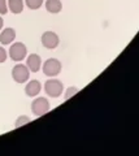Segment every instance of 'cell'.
I'll return each mask as SVG.
<instances>
[{
    "label": "cell",
    "instance_id": "cell-5",
    "mask_svg": "<svg viewBox=\"0 0 139 156\" xmlns=\"http://www.w3.org/2000/svg\"><path fill=\"white\" fill-rule=\"evenodd\" d=\"M61 72V62L57 58H48L43 65V73L48 77H55Z\"/></svg>",
    "mask_w": 139,
    "mask_h": 156
},
{
    "label": "cell",
    "instance_id": "cell-1",
    "mask_svg": "<svg viewBox=\"0 0 139 156\" xmlns=\"http://www.w3.org/2000/svg\"><path fill=\"white\" fill-rule=\"evenodd\" d=\"M44 90L47 92V95L51 96V98H59L61 94H63V90H64V86L61 83V81L59 80H48L44 83Z\"/></svg>",
    "mask_w": 139,
    "mask_h": 156
},
{
    "label": "cell",
    "instance_id": "cell-12",
    "mask_svg": "<svg viewBox=\"0 0 139 156\" xmlns=\"http://www.w3.org/2000/svg\"><path fill=\"white\" fill-rule=\"evenodd\" d=\"M25 2H26V5L30 9H38L43 4V0H25Z\"/></svg>",
    "mask_w": 139,
    "mask_h": 156
},
{
    "label": "cell",
    "instance_id": "cell-8",
    "mask_svg": "<svg viewBox=\"0 0 139 156\" xmlns=\"http://www.w3.org/2000/svg\"><path fill=\"white\" fill-rule=\"evenodd\" d=\"M42 90V85H40V82L39 81H36V80H33L30 81L29 83L26 85L25 87V92H26V95L27 96H36Z\"/></svg>",
    "mask_w": 139,
    "mask_h": 156
},
{
    "label": "cell",
    "instance_id": "cell-6",
    "mask_svg": "<svg viewBox=\"0 0 139 156\" xmlns=\"http://www.w3.org/2000/svg\"><path fill=\"white\" fill-rule=\"evenodd\" d=\"M59 43H60L59 35L54 31H46L42 35V44L46 48H48V50H54V48H56L57 46H59Z\"/></svg>",
    "mask_w": 139,
    "mask_h": 156
},
{
    "label": "cell",
    "instance_id": "cell-10",
    "mask_svg": "<svg viewBox=\"0 0 139 156\" xmlns=\"http://www.w3.org/2000/svg\"><path fill=\"white\" fill-rule=\"evenodd\" d=\"M46 9L50 13H59L63 9V4H61L60 0H47Z\"/></svg>",
    "mask_w": 139,
    "mask_h": 156
},
{
    "label": "cell",
    "instance_id": "cell-2",
    "mask_svg": "<svg viewBox=\"0 0 139 156\" xmlns=\"http://www.w3.org/2000/svg\"><path fill=\"white\" fill-rule=\"evenodd\" d=\"M12 77L17 83H25L30 77V70L29 68L23 64H17L12 69Z\"/></svg>",
    "mask_w": 139,
    "mask_h": 156
},
{
    "label": "cell",
    "instance_id": "cell-13",
    "mask_svg": "<svg viewBox=\"0 0 139 156\" xmlns=\"http://www.w3.org/2000/svg\"><path fill=\"white\" fill-rule=\"evenodd\" d=\"M30 122V119H29L27 116H20L18 119L16 120V128H20L22 125H26Z\"/></svg>",
    "mask_w": 139,
    "mask_h": 156
},
{
    "label": "cell",
    "instance_id": "cell-4",
    "mask_svg": "<svg viewBox=\"0 0 139 156\" xmlns=\"http://www.w3.org/2000/svg\"><path fill=\"white\" fill-rule=\"evenodd\" d=\"M50 101L46 98H38L31 103V111L36 116H43L50 111Z\"/></svg>",
    "mask_w": 139,
    "mask_h": 156
},
{
    "label": "cell",
    "instance_id": "cell-7",
    "mask_svg": "<svg viewBox=\"0 0 139 156\" xmlns=\"http://www.w3.org/2000/svg\"><path fill=\"white\" fill-rule=\"evenodd\" d=\"M26 66L29 68V70L30 72H38L42 66V58L39 55H36V53H31L30 56L27 57V61H26Z\"/></svg>",
    "mask_w": 139,
    "mask_h": 156
},
{
    "label": "cell",
    "instance_id": "cell-9",
    "mask_svg": "<svg viewBox=\"0 0 139 156\" xmlns=\"http://www.w3.org/2000/svg\"><path fill=\"white\" fill-rule=\"evenodd\" d=\"M14 38H16V31H14V29L7 27L2 31V34H0V43H2V44H11V43L14 41Z\"/></svg>",
    "mask_w": 139,
    "mask_h": 156
},
{
    "label": "cell",
    "instance_id": "cell-15",
    "mask_svg": "<svg viewBox=\"0 0 139 156\" xmlns=\"http://www.w3.org/2000/svg\"><path fill=\"white\" fill-rule=\"evenodd\" d=\"M7 12H8L7 2H5V0H0V14H5Z\"/></svg>",
    "mask_w": 139,
    "mask_h": 156
},
{
    "label": "cell",
    "instance_id": "cell-11",
    "mask_svg": "<svg viewBox=\"0 0 139 156\" xmlns=\"http://www.w3.org/2000/svg\"><path fill=\"white\" fill-rule=\"evenodd\" d=\"M8 7H9V11L12 13L18 14V13H21L22 9H23V2L22 0H9Z\"/></svg>",
    "mask_w": 139,
    "mask_h": 156
},
{
    "label": "cell",
    "instance_id": "cell-3",
    "mask_svg": "<svg viewBox=\"0 0 139 156\" xmlns=\"http://www.w3.org/2000/svg\"><path fill=\"white\" fill-rule=\"evenodd\" d=\"M26 53H27V50H26V46L23 43H14V44L11 46L9 48V56L13 61H22L23 58L26 57Z\"/></svg>",
    "mask_w": 139,
    "mask_h": 156
},
{
    "label": "cell",
    "instance_id": "cell-14",
    "mask_svg": "<svg viewBox=\"0 0 139 156\" xmlns=\"http://www.w3.org/2000/svg\"><path fill=\"white\" fill-rule=\"evenodd\" d=\"M78 91H79V90L77 89V87H69V89L65 91V100H68V99H70L71 96H74Z\"/></svg>",
    "mask_w": 139,
    "mask_h": 156
},
{
    "label": "cell",
    "instance_id": "cell-17",
    "mask_svg": "<svg viewBox=\"0 0 139 156\" xmlns=\"http://www.w3.org/2000/svg\"><path fill=\"white\" fill-rule=\"evenodd\" d=\"M3 22H4V21H3V18L0 17V30H2V27H3Z\"/></svg>",
    "mask_w": 139,
    "mask_h": 156
},
{
    "label": "cell",
    "instance_id": "cell-16",
    "mask_svg": "<svg viewBox=\"0 0 139 156\" xmlns=\"http://www.w3.org/2000/svg\"><path fill=\"white\" fill-rule=\"evenodd\" d=\"M7 60V51L3 47H0V64Z\"/></svg>",
    "mask_w": 139,
    "mask_h": 156
}]
</instances>
